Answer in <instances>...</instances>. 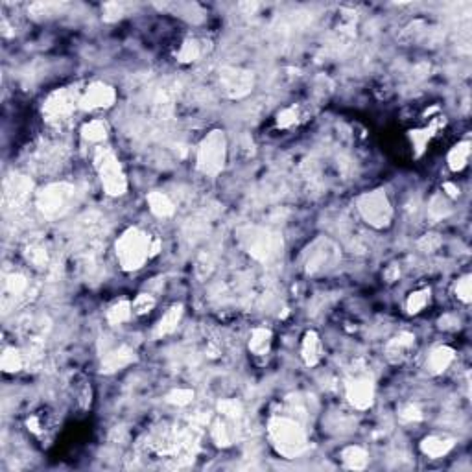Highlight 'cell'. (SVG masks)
<instances>
[{"label": "cell", "instance_id": "6da1fadb", "mask_svg": "<svg viewBox=\"0 0 472 472\" xmlns=\"http://www.w3.org/2000/svg\"><path fill=\"white\" fill-rule=\"evenodd\" d=\"M155 240L152 234L139 227H128L120 234L114 250L120 268L125 272H137L155 256Z\"/></svg>", "mask_w": 472, "mask_h": 472}, {"label": "cell", "instance_id": "7a4b0ae2", "mask_svg": "<svg viewBox=\"0 0 472 472\" xmlns=\"http://www.w3.org/2000/svg\"><path fill=\"white\" fill-rule=\"evenodd\" d=\"M268 435L273 448L283 457L293 460L306 451V434L303 426L290 417H272L268 423Z\"/></svg>", "mask_w": 472, "mask_h": 472}, {"label": "cell", "instance_id": "3957f363", "mask_svg": "<svg viewBox=\"0 0 472 472\" xmlns=\"http://www.w3.org/2000/svg\"><path fill=\"white\" fill-rule=\"evenodd\" d=\"M227 161V137L223 130L209 131L198 146L195 166L207 177H216L225 168Z\"/></svg>", "mask_w": 472, "mask_h": 472}, {"label": "cell", "instance_id": "277c9868", "mask_svg": "<svg viewBox=\"0 0 472 472\" xmlns=\"http://www.w3.org/2000/svg\"><path fill=\"white\" fill-rule=\"evenodd\" d=\"M93 161L105 194L113 195V198L124 195L128 192V177L113 150L107 146H98L94 150Z\"/></svg>", "mask_w": 472, "mask_h": 472}, {"label": "cell", "instance_id": "5b68a950", "mask_svg": "<svg viewBox=\"0 0 472 472\" xmlns=\"http://www.w3.org/2000/svg\"><path fill=\"white\" fill-rule=\"evenodd\" d=\"M238 240L245 253L259 262H270L283 247V240L279 234L259 225H245L238 229Z\"/></svg>", "mask_w": 472, "mask_h": 472}, {"label": "cell", "instance_id": "8992f818", "mask_svg": "<svg viewBox=\"0 0 472 472\" xmlns=\"http://www.w3.org/2000/svg\"><path fill=\"white\" fill-rule=\"evenodd\" d=\"M76 200V186L65 181L60 183H50L43 186L35 194V207L37 211L49 220L65 216L67 212L71 211Z\"/></svg>", "mask_w": 472, "mask_h": 472}, {"label": "cell", "instance_id": "52a82bcc", "mask_svg": "<svg viewBox=\"0 0 472 472\" xmlns=\"http://www.w3.org/2000/svg\"><path fill=\"white\" fill-rule=\"evenodd\" d=\"M340 259H342L340 247L332 240L320 236L304 250L303 268L308 275H321L336 268Z\"/></svg>", "mask_w": 472, "mask_h": 472}, {"label": "cell", "instance_id": "ba28073f", "mask_svg": "<svg viewBox=\"0 0 472 472\" xmlns=\"http://www.w3.org/2000/svg\"><path fill=\"white\" fill-rule=\"evenodd\" d=\"M356 207H358L360 216L364 218V222L369 223L371 227L385 229L393 222V207H391L385 190L378 189L373 192H365L358 198Z\"/></svg>", "mask_w": 472, "mask_h": 472}, {"label": "cell", "instance_id": "9c48e42d", "mask_svg": "<svg viewBox=\"0 0 472 472\" xmlns=\"http://www.w3.org/2000/svg\"><path fill=\"white\" fill-rule=\"evenodd\" d=\"M80 96L74 87L55 89L43 103V116L50 124H63L80 109Z\"/></svg>", "mask_w": 472, "mask_h": 472}, {"label": "cell", "instance_id": "30bf717a", "mask_svg": "<svg viewBox=\"0 0 472 472\" xmlns=\"http://www.w3.org/2000/svg\"><path fill=\"white\" fill-rule=\"evenodd\" d=\"M218 80L222 93L231 100L245 98L255 89V74L240 67H222Z\"/></svg>", "mask_w": 472, "mask_h": 472}, {"label": "cell", "instance_id": "8fae6325", "mask_svg": "<svg viewBox=\"0 0 472 472\" xmlns=\"http://www.w3.org/2000/svg\"><path fill=\"white\" fill-rule=\"evenodd\" d=\"M33 190V183L30 177L21 174H11L4 180L2 186V203L8 212H17L24 209Z\"/></svg>", "mask_w": 472, "mask_h": 472}, {"label": "cell", "instance_id": "7c38bea8", "mask_svg": "<svg viewBox=\"0 0 472 472\" xmlns=\"http://www.w3.org/2000/svg\"><path fill=\"white\" fill-rule=\"evenodd\" d=\"M116 102V91L113 85L103 82L91 83L80 96V109L82 111H96L107 109Z\"/></svg>", "mask_w": 472, "mask_h": 472}, {"label": "cell", "instance_id": "4fadbf2b", "mask_svg": "<svg viewBox=\"0 0 472 472\" xmlns=\"http://www.w3.org/2000/svg\"><path fill=\"white\" fill-rule=\"evenodd\" d=\"M345 393H347V401L351 406L356 410H369L375 402V384L369 376H354L347 380L345 385Z\"/></svg>", "mask_w": 472, "mask_h": 472}, {"label": "cell", "instance_id": "5bb4252c", "mask_svg": "<svg viewBox=\"0 0 472 472\" xmlns=\"http://www.w3.org/2000/svg\"><path fill=\"white\" fill-rule=\"evenodd\" d=\"M2 288H4V304H8V301H13L15 304L24 303L33 293L32 281L24 273L19 272L8 273L4 277Z\"/></svg>", "mask_w": 472, "mask_h": 472}, {"label": "cell", "instance_id": "9a60e30c", "mask_svg": "<svg viewBox=\"0 0 472 472\" xmlns=\"http://www.w3.org/2000/svg\"><path fill=\"white\" fill-rule=\"evenodd\" d=\"M413 349H415V336L412 332H401L395 338H391L385 345V358L390 360L391 364H402L404 360L412 356Z\"/></svg>", "mask_w": 472, "mask_h": 472}, {"label": "cell", "instance_id": "2e32d148", "mask_svg": "<svg viewBox=\"0 0 472 472\" xmlns=\"http://www.w3.org/2000/svg\"><path fill=\"white\" fill-rule=\"evenodd\" d=\"M135 360L137 354L130 345H119L113 351L105 353V356L102 358V364H100V371L103 375H111V373H116V371L131 365Z\"/></svg>", "mask_w": 472, "mask_h": 472}, {"label": "cell", "instance_id": "e0dca14e", "mask_svg": "<svg viewBox=\"0 0 472 472\" xmlns=\"http://www.w3.org/2000/svg\"><path fill=\"white\" fill-rule=\"evenodd\" d=\"M55 426V417L54 413L43 408V410H37V412L30 413L26 417V428L30 434H33L39 439H49L52 432H54Z\"/></svg>", "mask_w": 472, "mask_h": 472}, {"label": "cell", "instance_id": "ac0fdd59", "mask_svg": "<svg viewBox=\"0 0 472 472\" xmlns=\"http://www.w3.org/2000/svg\"><path fill=\"white\" fill-rule=\"evenodd\" d=\"M454 446H456V441L452 437H446V435H428L421 441V452L432 460L446 456Z\"/></svg>", "mask_w": 472, "mask_h": 472}, {"label": "cell", "instance_id": "d6986e66", "mask_svg": "<svg viewBox=\"0 0 472 472\" xmlns=\"http://www.w3.org/2000/svg\"><path fill=\"white\" fill-rule=\"evenodd\" d=\"M181 317H183V304H172L164 315L159 320V323L153 329V338L159 340V338L170 336L177 331V326L181 323Z\"/></svg>", "mask_w": 472, "mask_h": 472}, {"label": "cell", "instance_id": "ffe728a7", "mask_svg": "<svg viewBox=\"0 0 472 472\" xmlns=\"http://www.w3.org/2000/svg\"><path fill=\"white\" fill-rule=\"evenodd\" d=\"M454 358H456V351L452 347H446V345L435 347L426 360V369L432 375H441L454 364Z\"/></svg>", "mask_w": 472, "mask_h": 472}, {"label": "cell", "instance_id": "44dd1931", "mask_svg": "<svg viewBox=\"0 0 472 472\" xmlns=\"http://www.w3.org/2000/svg\"><path fill=\"white\" fill-rule=\"evenodd\" d=\"M131 315H133V304H131L130 299L125 297L114 299L105 310V320L111 326L124 325L131 320Z\"/></svg>", "mask_w": 472, "mask_h": 472}, {"label": "cell", "instance_id": "7402d4cb", "mask_svg": "<svg viewBox=\"0 0 472 472\" xmlns=\"http://www.w3.org/2000/svg\"><path fill=\"white\" fill-rule=\"evenodd\" d=\"M321 353H323V345H321V338L315 331H308L303 336V343H301V356H303L304 364L308 367L320 364Z\"/></svg>", "mask_w": 472, "mask_h": 472}, {"label": "cell", "instance_id": "603a6c76", "mask_svg": "<svg viewBox=\"0 0 472 472\" xmlns=\"http://www.w3.org/2000/svg\"><path fill=\"white\" fill-rule=\"evenodd\" d=\"M146 201H148V207H150V211H152V214H155L157 218L174 216V212H175L174 201L170 200L168 195L164 194V192L153 190V192H150V194L146 195Z\"/></svg>", "mask_w": 472, "mask_h": 472}, {"label": "cell", "instance_id": "cb8c5ba5", "mask_svg": "<svg viewBox=\"0 0 472 472\" xmlns=\"http://www.w3.org/2000/svg\"><path fill=\"white\" fill-rule=\"evenodd\" d=\"M441 125H445V119L443 120L435 119L434 122L430 124V128H424V130L410 131V139H412L413 148H415V155H417V157L423 155V152L426 150V146H428V141L435 135V131L439 130Z\"/></svg>", "mask_w": 472, "mask_h": 472}, {"label": "cell", "instance_id": "d4e9b609", "mask_svg": "<svg viewBox=\"0 0 472 472\" xmlns=\"http://www.w3.org/2000/svg\"><path fill=\"white\" fill-rule=\"evenodd\" d=\"M26 364H28V358L24 351L15 349V347L4 349L2 358H0V367H2L4 373H19V371L26 367Z\"/></svg>", "mask_w": 472, "mask_h": 472}, {"label": "cell", "instance_id": "484cf974", "mask_svg": "<svg viewBox=\"0 0 472 472\" xmlns=\"http://www.w3.org/2000/svg\"><path fill=\"white\" fill-rule=\"evenodd\" d=\"M273 342V332L266 326H256L255 331L251 332L250 338V351L256 356H264L270 353Z\"/></svg>", "mask_w": 472, "mask_h": 472}, {"label": "cell", "instance_id": "4316f807", "mask_svg": "<svg viewBox=\"0 0 472 472\" xmlns=\"http://www.w3.org/2000/svg\"><path fill=\"white\" fill-rule=\"evenodd\" d=\"M342 462L347 469L362 471V469L367 467L369 456H367V452H365V448H362V446L351 445L342 451Z\"/></svg>", "mask_w": 472, "mask_h": 472}, {"label": "cell", "instance_id": "83f0119b", "mask_svg": "<svg viewBox=\"0 0 472 472\" xmlns=\"http://www.w3.org/2000/svg\"><path fill=\"white\" fill-rule=\"evenodd\" d=\"M469 157H471V142L467 141L457 142L456 146L448 152V157H446L448 168H451L452 172H462V170L467 166Z\"/></svg>", "mask_w": 472, "mask_h": 472}, {"label": "cell", "instance_id": "f1b7e54d", "mask_svg": "<svg viewBox=\"0 0 472 472\" xmlns=\"http://www.w3.org/2000/svg\"><path fill=\"white\" fill-rule=\"evenodd\" d=\"M109 135V128L107 124L100 119H94L87 124H83L82 128V137L87 142H94V144H100L107 139Z\"/></svg>", "mask_w": 472, "mask_h": 472}, {"label": "cell", "instance_id": "f546056e", "mask_svg": "<svg viewBox=\"0 0 472 472\" xmlns=\"http://www.w3.org/2000/svg\"><path fill=\"white\" fill-rule=\"evenodd\" d=\"M430 299H432V290H430V288H423V290H417V292L410 293L406 301L408 314L415 315L419 314V312H423V310L430 304Z\"/></svg>", "mask_w": 472, "mask_h": 472}, {"label": "cell", "instance_id": "4dcf8cb0", "mask_svg": "<svg viewBox=\"0 0 472 472\" xmlns=\"http://www.w3.org/2000/svg\"><path fill=\"white\" fill-rule=\"evenodd\" d=\"M177 61L180 63H194L201 58V44L198 39H185L183 43L180 44V50H177Z\"/></svg>", "mask_w": 472, "mask_h": 472}, {"label": "cell", "instance_id": "1f68e13d", "mask_svg": "<svg viewBox=\"0 0 472 472\" xmlns=\"http://www.w3.org/2000/svg\"><path fill=\"white\" fill-rule=\"evenodd\" d=\"M211 437H212V441H214L218 446H222V448L233 445V434H231V430H229L227 423H225L223 419H216V421H212Z\"/></svg>", "mask_w": 472, "mask_h": 472}, {"label": "cell", "instance_id": "d6a6232c", "mask_svg": "<svg viewBox=\"0 0 472 472\" xmlns=\"http://www.w3.org/2000/svg\"><path fill=\"white\" fill-rule=\"evenodd\" d=\"M299 122H301V107H299L297 103L283 109L277 114V119H275V125H277L279 130H292V128L299 125Z\"/></svg>", "mask_w": 472, "mask_h": 472}, {"label": "cell", "instance_id": "836d02e7", "mask_svg": "<svg viewBox=\"0 0 472 472\" xmlns=\"http://www.w3.org/2000/svg\"><path fill=\"white\" fill-rule=\"evenodd\" d=\"M24 256H26V261L30 262L33 268H46V264H49V253H46V247L39 244V242H32V244H28L26 250H24Z\"/></svg>", "mask_w": 472, "mask_h": 472}, {"label": "cell", "instance_id": "e575fe53", "mask_svg": "<svg viewBox=\"0 0 472 472\" xmlns=\"http://www.w3.org/2000/svg\"><path fill=\"white\" fill-rule=\"evenodd\" d=\"M448 214H451V205L445 200V195H435V198H432L428 207V216L432 220H435V222H439V220L446 218Z\"/></svg>", "mask_w": 472, "mask_h": 472}, {"label": "cell", "instance_id": "d590c367", "mask_svg": "<svg viewBox=\"0 0 472 472\" xmlns=\"http://www.w3.org/2000/svg\"><path fill=\"white\" fill-rule=\"evenodd\" d=\"M131 304H133V314L146 315L155 308V297H153L152 293H139Z\"/></svg>", "mask_w": 472, "mask_h": 472}, {"label": "cell", "instance_id": "8d00e7d4", "mask_svg": "<svg viewBox=\"0 0 472 472\" xmlns=\"http://www.w3.org/2000/svg\"><path fill=\"white\" fill-rule=\"evenodd\" d=\"M192 401H194V391L185 390V387L170 391L168 395H166V402H168V404H174V406H180V408L189 406Z\"/></svg>", "mask_w": 472, "mask_h": 472}, {"label": "cell", "instance_id": "74e56055", "mask_svg": "<svg viewBox=\"0 0 472 472\" xmlns=\"http://www.w3.org/2000/svg\"><path fill=\"white\" fill-rule=\"evenodd\" d=\"M218 412L222 413L223 417L227 419H233V421H236V419L242 415V404L236 401H231V399H227V401H220L218 402Z\"/></svg>", "mask_w": 472, "mask_h": 472}, {"label": "cell", "instance_id": "f35d334b", "mask_svg": "<svg viewBox=\"0 0 472 472\" xmlns=\"http://www.w3.org/2000/svg\"><path fill=\"white\" fill-rule=\"evenodd\" d=\"M456 295L462 303L469 304L472 299V277L471 275H463L456 284Z\"/></svg>", "mask_w": 472, "mask_h": 472}, {"label": "cell", "instance_id": "ab89813d", "mask_svg": "<svg viewBox=\"0 0 472 472\" xmlns=\"http://www.w3.org/2000/svg\"><path fill=\"white\" fill-rule=\"evenodd\" d=\"M417 247L421 251H424V253H434V251H437L441 247L439 234H435V233L424 234L423 238L417 242Z\"/></svg>", "mask_w": 472, "mask_h": 472}, {"label": "cell", "instance_id": "60d3db41", "mask_svg": "<svg viewBox=\"0 0 472 472\" xmlns=\"http://www.w3.org/2000/svg\"><path fill=\"white\" fill-rule=\"evenodd\" d=\"M74 387H76V401L80 402L83 410H87L91 406V385L87 380H83L80 384H74Z\"/></svg>", "mask_w": 472, "mask_h": 472}, {"label": "cell", "instance_id": "b9f144b4", "mask_svg": "<svg viewBox=\"0 0 472 472\" xmlns=\"http://www.w3.org/2000/svg\"><path fill=\"white\" fill-rule=\"evenodd\" d=\"M401 417L404 419V421H408V423H412V421H421V419H423V412H421V408H419L417 404H408V406L402 408Z\"/></svg>", "mask_w": 472, "mask_h": 472}, {"label": "cell", "instance_id": "7bdbcfd3", "mask_svg": "<svg viewBox=\"0 0 472 472\" xmlns=\"http://www.w3.org/2000/svg\"><path fill=\"white\" fill-rule=\"evenodd\" d=\"M439 326L441 329H457L460 326V320L454 317V315H445V317H441Z\"/></svg>", "mask_w": 472, "mask_h": 472}, {"label": "cell", "instance_id": "ee69618b", "mask_svg": "<svg viewBox=\"0 0 472 472\" xmlns=\"http://www.w3.org/2000/svg\"><path fill=\"white\" fill-rule=\"evenodd\" d=\"M443 190H445L451 198H457V195H460V186H456L454 183H445V185H443Z\"/></svg>", "mask_w": 472, "mask_h": 472}]
</instances>
